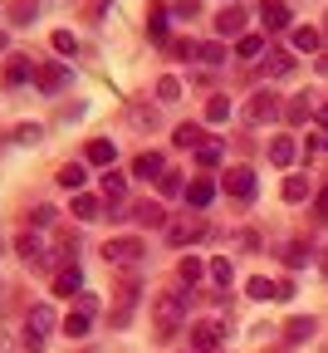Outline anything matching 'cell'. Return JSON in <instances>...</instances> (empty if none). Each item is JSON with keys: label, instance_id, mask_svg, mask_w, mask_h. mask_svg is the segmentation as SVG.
<instances>
[{"label": "cell", "instance_id": "1", "mask_svg": "<svg viewBox=\"0 0 328 353\" xmlns=\"http://www.w3.org/2000/svg\"><path fill=\"white\" fill-rule=\"evenodd\" d=\"M152 319H157V339L167 343L186 324V294H157L152 299Z\"/></svg>", "mask_w": 328, "mask_h": 353}, {"label": "cell", "instance_id": "2", "mask_svg": "<svg viewBox=\"0 0 328 353\" xmlns=\"http://www.w3.org/2000/svg\"><path fill=\"white\" fill-rule=\"evenodd\" d=\"M50 329H54V309H50V304H34V309H30V319H25V348L39 353L44 339H50Z\"/></svg>", "mask_w": 328, "mask_h": 353}, {"label": "cell", "instance_id": "3", "mask_svg": "<svg viewBox=\"0 0 328 353\" xmlns=\"http://www.w3.org/2000/svg\"><path fill=\"white\" fill-rule=\"evenodd\" d=\"M143 255H147L143 236H113V241L103 245V260H108V265H137Z\"/></svg>", "mask_w": 328, "mask_h": 353}, {"label": "cell", "instance_id": "4", "mask_svg": "<svg viewBox=\"0 0 328 353\" xmlns=\"http://www.w3.org/2000/svg\"><path fill=\"white\" fill-rule=\"evenodd\" d=\"M240 113H245V123H255V128H260V123H274V118H279V94H269V88H255Z\"/></svg>", "mask_w": 328, "mask_h": 353}, {"label": "cell", "instance_id": "5", "mask_svg": "<svg viewBox=\"0 0 328 353\" xmlns=\"http://www.w3.org/2000/svg\"><path fill=\"white\" fill-rule=\"evenodd\" d=\"M206 236V221L201 216H181V221H167V245H192V241H201Z\"/></svg>", "mask_w": 328, "mask_h": 353}, {"label": "cell", "instance_id": "6", "mask_svg": "<svg viewBox=\"0 0 328 353\" xmlns=\"http://www.w3.org/2000/svg\"><path fill=\"white\" fill-rule=\"evenodd\" d=\"M64 83H69V64L64 59H50V64L34 69V88H39V94H59Z\"/></svg>", "mask_w": 328, "mask_h": 353}, {"label": "cell", "instance_id": "7", "mask_svg": "<svg viewBox=\"0 0 328 353\" xmlns=\"http://www.w3.org/2000/svg\"><path fill=\"white\" fill-rule=\"evenodd\" d=\"M221 334H225V329H221L216 319H196V324H192V353H216V348H221Z\"/></svg>", "mask_w": 328, "mask_h": 353}, {"label": "cell", "instance_id": "8", "mask_svg": "<svg viewBox=\"0 0 328 353\" xmlns=\"http://www.w3.org/2000/svg\"><path fill=\"white\" fill-rule=\"evenodd\" d=\"M225 196L255 201V172H250V167H230V172H225Z\"/></svg>", "mask_w": 328, "mask_h": 353}, {"label": "cell", "instance_id": "9", "mask_svg": "<svg viewBox=\"0 0 328 353\" xmlns=\"http://www.w3.org/2000/svg\"><path fill=\"white\" fill-rule=\"evenodd\" d=\"M245 20H250V15H245L240 6H225V10L216 15V34H221V39H240V34H245Z\"/></svg>", "mask_w": 328, "mask_h": 353}, {"label": "cell", "instance_id": "10", "mask_svg": "<svg viewBox=\"0 0 328 353\" xmlns=\"http://www.w3.org/2000/svg\"><path fill=\"white\" fill-rule=\"evenodd\" d=\"M132 176H143V182H162V176H167L162 152H137L132 157Z\"/></svg>", "mask_w": 328, "mask_h": 353}, {"label": "cell", "instance_id": "11", "mask_svg": "<svg viewBox=\"0 0 328 353\" xmlns=\"http://www.w3.org/2000/svg\"><path fill=\"white\" fill-rule=\"evenodd\" d=\"M216 201V182H206V176H192V182H186V206L192 211H206Z\"/></svg>", "mask_w": 328, "mask_h": 353}, {"label": "cell", "instance_id": "12", "mask_svg": "<svg viewBox=\"0 0 328 353\" xmlns=\"http://www.w3.org/2000/svg\"><path fill=\"white\" fill-rule=\"evenodd\" d=\"M30 79H34V59H30V54H10V59H6V83L20 88V83H30Z\"/></svg>", "mask_w": 328, "mask_h": 353}, {"label": "cell", "instance_id": "13", "mask_svg": "<svg viewBox=\"0 0 328 353\" xmlns=\"http://www.w3.org/2000/svg\"><path fill=\"white\" fill-rule=\"evenodd\" d=\"M260 25L265 30H289V6H285V0H265V6H260Z\"/></svg>", "mask_w": 328, "mask_h": 353}, {"label": "cell", "instance_id": "14", "mask_svg": "<svg viewBox=\"0 0 328 353\" xmlns=\"http://www.w3.org/2000/svg\"><path fill=\"white\" fill-rule=\"evenodd\" d=\"M15 250H20L30 265H44V260H50V255H44V241H39L34 231H20V236H15Z\"/></svg>", "mask_w": 328, "mask_h": 353}, {"label": "cell", "instance_id": "15", "mask_svg": "<svg viewBox=\"0 0 328 353\" xmlns=\"http://www.w3.org/2000/svg\"><path fill=\"white\" fill-rule=\"evenodd\" d=\"M54 182H59L64 192H83V182H88V167H83V162H64Z\"/></svg>", "mask_w": 328, "mask_h": 353}, {"label": "cell", "instance_id": "16", "mask_svg": "<svg viewBox=\"0 0 328 353\" xmlns=\"http://www.w3.org/2000/svg\"><path fill=\"white\" fill-rule=\"evenodd\" d=\"M113 157H118V148H113L108 138H93V143H88V152H83V162H88V167H113Z\"/></svg>", "mask_w": 328, "mask_h": 353}, {"label": "cell", "instance_id": "17", "mask_svg": "<svg viewBox=\"0 0 328 353\" xmlns=\"http://www.w3.org/2000/svg\"><path fill=\"white\" fill-rule=\"evenodd\" d=\"M79 221H103V201L99 196H88V192H74V206H69Z\"/></svg>", "mask_w": 328, "mask_h": 353}, {"label": "cell", "instance_id": "18", "mask_svg": "<svg viewBox=\"0 0 328 353\" xmlns=\"http://www.w3.org/2000/svg\"><path fill=\"white\" fill-rule=\"evenodd\" d=\"M83 275H79V265H59V275H54V294H79Z\"/></svg>", "mask_w": 328, "mask_h": 353}, {"label": "cell", "instance_id": "19", "mask_svg": "<svg viewBox=\"0 0 328 353\" xmlns=\"http://www.w3.org/2000/svg\"><path fill=\"white\" fill-rule=\"evenodd\" d=\"M314 255H318V250H314L309 241H289V245H285V265H289V270H299V265H309Z\"/></svg>", "mask_w": 328, "mask_h": 353}, {"label": "cell", "instance_id": "20", "mask_svg": "<svg viewBox=\"0 0 328 353\" xmlns=\"http://www.w3.org/2000/svg\"><path fill=\"white\" fill-rule=\"evenodd\" d=\"M314 334H318V324H314V319H304V314L285 324V339H289V343H309Z\"/></svg>", "mask_w": 328, "mask_h": 353}, {"label": "cell", "instance_id": "21", "mask_svg": "<svg viewBox=\"0 0 328 353\" xmlns=\"http://www.w3.org/2000/svg\"><path fill=\"white\" fill-rule=\"evenodd\" d=\"M294 157H299L294 138H274V143H269V162H274V167H289Z\"/></svg>", "mask_w": 328, "mask_h": 353}, {"label": "cell", "instance_id": "22", "mask_svg": "<svg viewBox=\"0 0 328 353\" xmlns=\"http://www.w3.org/2000/svg\"><path fill=\"white\" fill-rule=\"evenodd\" d=\"M318 44H323V34H318L314 25H299V30H294V50H299V54H314Z\"/></svg>", "mask_w": 328, "mask_h": 353}, {"label": "cell", "instance_id": "23", "mask_svg": "<svg viewBox=\"0 0 328 353\" xmlns=\"http://www.w3.org/2000/svg\"><path fill=\"white\" fill-rule=\"evenodd\" d=\"M172 143H176V148H192V152H196V148L206 143V132H201L196 123H181V128H176V138H172Z\"/></svg>", "mask_w": 328, "mask_h": 353}, {"label": "cell", "instance_id": "24", "mask_svg": "<svg viewBox=\"0 0 328 353\" xmlns=\"http://www.w3.org/2000/svg\"><path fill=\"white\" fill-rule=\"evenodd\" d=\"M123 192H127V176L108 167V172H103V196H108V201H123Z\"/></svg>", "mask_w": 328, "mask_h": 353}, {"label": "cell", "instance_id": "25", "mask_svg": "<svg viewBox=\"0 0 328 353\" xmlns=\"http://www.w3.org/2000/svg\"><path fill=\"white\" fill-rule=\"evenodd\" d=\"M206 270H211V280H216L221 290H230V280H236V270H230V260H225V255H216V260L206 265Z\"/></svg>", "mask_w": 328, "mask_h": 353}, {"label": "cell", "instance_id": "26", "mask_svg": "<svg viewBox=\"0 0 328 353\" xmlns=\"http://www.w3.org/2000/svg\"><path fill=\"white\" fill-rule=\"evenodd\" d=\"M236 54H240V59H260V54H265V39H260V34H240V39H236Z\"/></svg>", "mask_w": 328, "mask_h": 353}, {"label": "cell", "instance_id": "27", "mask_svg": "<svg viewBox=\"0 0 328 353\" xmlns=\"http://www.w3.org/2000/svg\"><path fill=\"white\" fill-rule=\"evenodd\" d=\"M34 10H39V0H10V20L15 25H34Z\"/></svg>", "mask_w": 328, "mask_h": 353}, {"label": "cell", "instance_id": "28", "mask_svg": "<svg viewBox=\"0 0 328 353\" xmlns=\"http://www.w3.org/2000/svg\"><path fill=\"white\" fill-rule=\"evenodd\" d=\"M132 216H137V221H143V226H162V221H167V211H162L157 201H143V206H137Z\"/></svg>", "mask_w": 328, "mask_h": 353}, {"label": "cell", "instance_id": "29", "mask_svg": "<svg viewBox=\"0 0 328 353\" xmlns=\"http://www.w3.org/2000/svg\"><path fill=\"white\" fill-rule=\"evenodd\" d=\"M221 157H225V148H221V143H211V138L196 148V162H201V167H221Z\"/></svg>", "mask_w": 328, "mask_h": 353}, {"label": "cell", "instance_id": "30", "mask_svg": "<svg viewBox=\"0 0 328 353\" xmlns=\"http://www.w3.org/2000/svg\"><path fill=\"white\" fill-rule=\"evenodd\" d=\"M196 59H201V64H225V44H221V39L196 44Z\"/></svg>", "mask_w": 328, "mask_h": 353}, {"label": "cell", "instance_id": "31", "mask_svg": "<svg viewBox=\"0 0 328 353\" xmlns=\"http://www.w3.org/2000/svg\"><path fill=\"white\" fill-rule=\"evenodd\" d=\"M50 44H54V54H79V39H74V30H54V34H50Z\"/></svg>", "mask_w": 328, "mask_h": 353}, {"label": "cell", "instance_id": "32", "mask_svg": "<svg viewBox=\"0 0 328 353\" xmlns=\"http://www.w3.org/2000/svg\"><path fill=\"white\" fill-rule=\"evenodd\" d=\"M64 334H69V339H83V334H88V314L69 309V314H64Z\"/></svg>", "mask_w": 328, "mask_h": 353}, {"label": "cell", "instance_id": "33", "mask_svg": "<svg viewBox=\"0 0 328 353\" xmlns=\"http://www.w3.org/2000/svg\"><path fill=\"white\" fill-rule=\"evenodd\" d=\"M225 118H230V99H225V94H216V99L206 103V123H225Z\"/></svg>", "mask_w": 328, "mask_h": 353}, {"label": "cell", "instance_id": "34", "mask_svg": "<svg viewBox=\"0 0 328 353\" xmlns=\"http://www.w3.org/2000/svg\"><path fill=\"white\" fill-rule=\"evenodd\" d=\"M245 294H250V299H274V280L255 275V280H245Z\"/></svg>", "mask_w": 328, "mask_h": 353}, {"label": "cell", "instance_id": "35", "mask_svg": "<svg viewBox=\"0 0 328 353\" xmlns=\"http://www.w3.org/2000/svg\"><path fill=\"white\" fill-rule=\"evenodd\" d=\"M147 34H152L157 44H167V10H152V15H147Z\"/></svg>", "mask_w": 328, "mask_h": 353}, {"label": "cell", "instance_id": "36", "mask_svg": "<svg viewBox=\"0 0 328 353\" xmlns=\"http://www.w3.org/2000/svg\"><path fill=\"white\" fill-rule=\"evenodd\" d=\"M157 99H162V103H176V99H181V83H176L172 74H167V79H157Z\"/></svg>", "mask_w": 328, "mask_h": 353}, {"label": "cell", "instance_id": "37", "mask_svg": "<svg viewBox=\"0 0 328 353\" xmlns=\"http://www.w3.org/2000/svg\"><path fill=\"white\" fill-rule=\"evenodd\" d=\"M201 275H206V265H201L196 255H186V260H181V280H186V285H196Z\"/></svg>", "mask_w": 328, "mask_h": 353}, {"label": "cell", "instance_id": "38", "mask_svg": "<svg viewBox=\"0 0 328 353\" xmlns=\"http://www.w3.org/2000/svg\"><path fill=\"white\" fill-rule=\"evenodd\" d=\"M309 196V176H289L285 182V201H304Z\"/></svg>", "mask_w": 328, "mask_h": 353}, {"label": "cell", "instance_id": "39", "mask_svg": "<svg viewBox=\"0 0 328 353\" xmlns=\"http://www.w3.org/2000/svg\"><path fill=\"white\" fill-rule=\"evenodd\" d=\"M269 74H279V79H285V74H294V59H289L285 50H274V54H269Z\"/></svg>", "mask_w": 328, "mask_h": 353}, {"label": "cell", "instance_id": "40", "mask_svg": "<svg viewBox=\"0 0 328 353\" xmlns=\"http://www.w3.org/2000/svg\"><path fill=\"white\" fill-rule=\"evenodd\" d=\"M39 138H44V128H39V123H20V128H15V143H25V148L39 143Z\"/></svg>", "mask_w": 328, "mask_h": 353}, {"label": "cell", "instance_id": "41", "mask_svg": "<svg viewBox=\"0 0 328 353\" xmlns=\"http://www.w3.org/2000/svg\"><path fill=\"white\" fill-rule=\"evenodd\" d=\"M309 113H314V108H309V99H294V103L285 108V118H289V123H304Z\"/></svg>", "mask_w": 328, "mask_h": 353}, {"label": "cell", "instance_id": "42", "mask_svg": "<svg viewBox=\"0 0 328 353\" xmlns=\"http://www.w3.org/2000/svg\"><path fill=\"white\" fill-rule=\"evenodd\" d=\"M157 187H162V196H176V192H186V187H181V172H167Z\"/></svg>", "mask_w": 328, "mask_h": 353}, {"label": "cell", "instance_id": "43", "mask_svg": "<svg viewBox=\"0 0 328 353\" xmlns=\"http://www.w3.org/2000/svg\"><path fill=\"white\" fill-rule=\"evenodd\" d=\"M176 20H196L201 15V6H196V0H176V10H172Z\"/></svg>", "mask_w": 328, "mask_h": 353}, {"label": "cell", "instance_id": "44", "mask_svg": "<svg viewBox=\"0 0 328 353\" xmlns=\"http://www.w3.org/2000/svg\"><path fill=\"white\" fill-rule=\"evenodd\" d=\"M54 216H59L54 206H34V216H30V221H34V226H39V231H44V226H54Z\"/></svg>", "mask_w": 328, "mask_h": 353}, {"label": "cell", "instance_id": "45", "mask_svg": "<svg viewBox=\"0 0 328 353\" xmlns=\"http://www.w3.org/2000/svg\"><path fill=\"white\" fill-rule=\"evenodd\" d=\"M167 50H172L176 59H186V54H196V44H192V39H167Z\"/></svg>", "mask_w": 328, "mask_h": 353}, {"label": "cell", "instance_id": "46", "mask_svg": "<svg viewBox=\"0 0 328 353\" xmlns=\"http://www.w3.org/2000/svg\"><path fill=\"white\" fill-rule=\"evenodd\" d=\"M285 299H294V280H274V304H285Z\"/></svg>", "mask_w": 328, "mask_h": 353}, {"label": "cell", "instance_id": "47", "mask_svg": "<svg viewBox=\"0 0 328 353\" xmlns=\"http://www.w3.org/2000/svg\"><path fill=\"white\" fill-rule=\"evenodd\" d=\"M314 221H318V226H328V192H318V201H314Z\"/></svg>", "mask_w": 328, "mask_h": 353}, {"label": "cell", "instance_id": "48", "mask_svg": "<svg viewBox=\"0 0 328 353\" xmlns=\"http://www.w3.org/2000/svg\"><path fill=\"white\" fill-rule=\"evenodd\" d=\"M132 123H137V128H152L157 113H152V108H132Z\"/></svg>", "mask_w": 328, "mask_h": 353}, {"label": "cell", "instance_id": "49", "mask_svg": "<svg viewBox=\"0 0 328 353\" xmlns=\"http://www.w3.org/2000/svg\"><path fill=\"white\" fill-rule=\"evenodd\" d=\"M314 118H318V123L328 128V103H318V108H314Z\"/></svg>", "mask_w": 328, "mask_h": 353}, {"label": "cell", "instance_id": "50", "mask_svg": "<svg viewBox=\"0 0 328 353\" xmlns=\"http://www.w3.org/2000/svg\"><path fill=\"white\" fill-rule=\"evenodd\" d=\"M318 270H323V280H328V250H318Z\"/></svg>", "mask_w": 328, "mask_h": 353}, {"label": "cell", "instance_id": "51", "mask_svg": "<svg viewBox=\"0 0 328 353\" xmlns=\"http://www.w3.org/2000/svg\"><path fill=\"white\" fill-rule=\"evenodd\" d=\"M318 148H328V128H323V132H318Z\"/></svg>", "mask_w": 328, "mask_h": 353}, {"label": "cell", "instance_id": "52", "mask_svg": "<svg viewBox=\"0 0 328 353\" xmlns=\"http://www.w3.org/2000/svg\"><path fill=\"white\" fill-rule=\"evenodd\" d=\"M318 69H323V74H328V54H323V59H318Z\"/></svg>", "mask_w": 328, "mask_h": 353}, {"label": "cell", "instance_id": "53", "mask_svg": "<svg viewBox=\"0 0 328 353\" xmlns=\"http://www.w3.org/2000/svg\"><path fill=\"white\" fill-rule=\"evenodd\" d=\"M0 50H6V30H0Z\"/></svg>", "mask_w": 328, "mask_h": 353}, {"label": "cell", "instance_id": "54", "mask_svg": "<svg viewBox=\"0 0 328 353\" xmlns=\"http://www.w3.org/2000/svg\"><path fill=\"white\" fill-rule=\"evenodd\" d=\"M323 353H328V339H323Z\"/></svg>", "mask_w": 328, "mask_h": 353}, {"label": "cell", "instance_id": "55", "mask_svg": "<svg viewBox=\"0 0 328 353\" xmlns=\"http://www.w3.org/2000/svg\"><path fill=\"white\" fill-rule=\"evenodd\" d=\"M0 348H6V339H0Z\"/></svg>", "mask_w": 328, "mask_h": 353}]
</instances>
